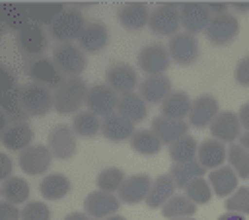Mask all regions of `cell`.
I'll list each match as a JSON object with an SVG mask.
<instances>
[{"label":"cell","mask_w":249,"mask_h":220,"mask_svg":"<svg viewBox=\"0 0 249 220\" xmlns=\"http://www.w3.org/2000/svg\"><path fill=\"white\" fill-rule=\"evenodd\" d=\"M196 160L200 162V165L204 169H216L220 165H224V162L228 160V148L224 146L222 140L216 138H206L200 142L198 146V156Z\"/></svg>","instance_id":"cell-28"},{"label":"cell","mask_w":249,"mask_h":220,"mask_svg":"<svg viewBox=\"0 0 249 220\" xmlns=\"http://www.w3.org/2000/svg\"><path fill=\"white\" fill-rule=\"evenodd\" d=\"M212 16L202 2H183L181 4V25L187 33H200L206 31Z\"/></svg>","instance_id":"cell-19"},{"label":"cell","mask_w":249,"mask_h":220,"mask_svg":"<svg viewBox=\"0 0 249 220\" xmlns=\"http://www.w3.org/2000/svg\"><path fill=\"white\" fill-rule=\"evenodd\" d=\"M0 140L4 144V148L12 150V152H23L25 148H29L35 140V132L31 128V125L27 121L23 123H12L6 130H2Z\"/></svg>","instance_id":"cell-22"},{"label":"cell","mask_w":249,"mask_h":220,"mask_svg":"<svg viewBox=\"0 0 249 220\" xmlns=\"http://www.w3.org/2000/svg\"><path fill=\"white\" fill-rule=\"evenodd\" d=\"M54 156L47 144H31L18 156V165L27 175H47L53 165Z\"/></svg>","instance_id":"cell-7"},{"label":"cell","mask_w":249,"mask_h":220,"mask_svg":"<svg viewBox=\"0 0 249 220\" xmlns=\"http://www.w3.org/2000/svg\"><path fill=\"white\" fill-rule=\"evenodd\" d=\"M169 175L175 181L177 189H185L191 181H195L198 177H204V167L200 165L198 160L185 162V164H173L171 169H169Z\"/></svg>","instance_id":"cell-37"},{"label":"cell","mask_w":249,"mask_h":220,"mask_svg":"<svg viewBox=\"0 0 249 220\" xmlns=\"http://www.w3.org/2000/svg\"><path fill=\"white\" fill-rule=\"evenodd\" d=\"M136 128L134 123L128 121L126 117H123L121 113H111L107 117H103L101 121V134L109 140V142H124L130 140L134 136Z\"/></svg>","instance_id":"cell-21"},{"label":"cell","mask_w":249,"mask_h":220,"mask_svg":"<svg viewBox=\"0 0 249 220\" xmlns=\"http://www.w3.org/2000/svg\"><path fill=\"white\" fill-rule=\"evenodd\" d=\"M78 45L89 55L101 53L109 45V29H107V25L101 23V21H89L82 31V35L78 39Z\"/></svg>","instance_id":"cell-23"},{"label":"cell","mask_w":249,"mask_h":220,"mask_svg":"<svg viewBox=\"0 0 249 220\" xmlns=\"http://www.w3.org/2000/svg\"><path fill=\"white\" fill-rule=\"evenodd\" d=\"M152 183H154V179L148 173H132V175H126V179L121 185L117 195H119L123 204L134 206V204L146 202V197L150 193Z\"/></svg>","instance_id":"cell-15"},{"label":"cell","mask_w":249,"mask_h":220,"mask_svg":"<svg viewBox=\"0 0 249 220\" xmlns=\"http://www.w3.org/2000/svg\"><path fill=\"white\" fill-rule=\"evenodd\" d=\"M47 146L56 160H70L78 152V134L68 125H56L49 132Z\"/></svg>","instance_id":"cell-10"},{"label":"cell","mask_w":249,"mask_h":220,"mask_svg":"<svg viewBox=\"0 0 249 220\" xmlns=\"http://www.w3.org/2000/svg\"><path fill=\"white\" fill-rule=\"evenodd\" d=\"M89 86L82 76L64 78L54 88V111L58 115H76L86 105Z\"/></svg>","instance_id":"cell-1"},{"label":"cell","mask_w":249,"mask_h":220,"mask_svg":"<svg viewBox=\"0 0 249 220\" xmlns=\"http://www.w3.org/2000/svg\"><path fill=\"white\" fill-rule=\"evenodd\" d=\"M126 175L121 167L117 165H109V167H103L99 173H97V179H95V185L97 189L101 191H107V193H119L121 185L124 183Z\"/></svg>","instance_id":"cell-41"},{"label":"cell","mask_w":249,"mask_h":220,"mask_svg":"<svg viewBox=\"0 0 249 220\" xmlns=\"http://www.w3.org/2000/svg\"><path fill=\"white\" fill-rule=\"evenodd\" d=\"M185 195H187L195 204L200 206V204H208V202L212 201V197H214V189H212V185H210L208 179L198 177V179L191 181V183L185 187Z\"/></svg>","instance_id":"cell-43"},{"label":"cell","mask_w":249,"mask_h":220,"mask_svg":"<svg viewBox=\"0 0 249 220\" xmlns=\"http://www.w3.org/2000/svg\"><path fill=\"white\" fill-rule=\"evenodd\" d=\"M226 210L247 216L249 214V187H237V191L226 199Z\"/></svg>","instance_id":"cell-44"},{"label":"cell","mask_w":249,"mask_h":220,"mask_svg":"<svg viewBox=\"0 0 249 220\" xmlns=\"http://www.w3.org/2000/svg\"><path fill=\"white\" fill-rule=\"evenodd\" d=\"M148 27L156 35H177L181 27V4H160L150 12V23Z\"/></svg>","instance_id":"cell-5"},{"label":"cell","mask_w":249,"mask_h":220,"mask_svg":"<svg viewBox=\"0 0 249 220\" xmlns=\"http://www.w3.org/2000/svg\"><path fill=\"white\" fill-rule=\"evenodd\" d=\"M175 220H195L193 216H189V218H175Z\"/></svg>","instance_id":"cell-57"},{"label":"cell","mask_w":249,"mask_h":220,"mask_svg":"<svg viewBox=\"0 0 249 220\" xmlns=\"http://www.w3.org/2000/svg\"><path fill=\"white\" fill-rule=\"evenodd\" d=\"M239 144L249 150V130H243V134H241V138H239Z\"/></svg>","instance_id":"cell-55"},{"label":"cell","mask_w":249,"mask_h":220,"mask_svg":"<svg viewBox=\"0 0 249 220\" xmlns=\"http://www.w3.org/2000/svg\"><path fill=\"white\" fill-rule=\"evenodd\" d=\"M233 12H249V2H233Z\"/></svg>","instance_id":"cell-54"},{"label":"cell","mask_w":249,"mask_h":220,"mask_svg":"<svg viewBox=\"0 0 249 220\" xmlns=\"http://www.w3.org/2000/svg\"><path fill=\"white\" fill-rule=\"evenodd\" d=\"M16 86H18L16 76H14L8 68H0V93L12 90V88H16Z\"/></svg>","instance_id":"cell-48"},{"label":"cell","mask_w":249,"mask_h":220,"mask_svg":"<svg viewBox=\"0 0 249 220\" xmlns=\"http://www.w3.org/2000/svg\"><path fill=\"white\" fill-rule=\"evenodd\" d=\"M119 97L121 95L109 84H95V86H89L86 107H88V111H91L103 119V117L117 111Z\"/></svg>","instance_id":"cell-13"},{"label":"cell","mask_w":249,"mask_h":220,"mask_svg":"<svg viewBox=\"0 0 249 220\" xmlns=\"http://www.w3.org/2000/svg\"><path fill=\"white\" fill-rule=\"evenodd\" d=\"M138 68L146 76H156V74H165V70L171 66V55L169 49L161 43H148L146 47L140 49L136 56Z\"/></svg>","instance_id":"cell-6"},{"label":"cell","mask_w":249,"mask_h":220,"mask_svg":"<svg viewBox=\"0 0 249 220\" xmlns=\"http://www.w3.org/2000/svg\"><path fill=\"white\" fill-rule=\"evenodd\" d=\"M237 117H239V121H241L243 130H249V101H247V103H243V105L239 107Z\"/></svg>","instance_id":"cell-51"},{"label":"cell","mask_w":249,"mask_h":220,"mask_svg":"<svg viewBox=\"0 0 249 220\" xmlns=\"http://www.w3.org/2000/svg\"><path fill=\"white\" fill-rule=\"evenodd\" d=\"M204 33L212 45H218V47L230 45L239 35V19L231 12H226L222 16H214Z\"/></svg>","instance_id":"cell-9"},{"label":"cell","mask_w":249,"mask_h":220,"mask_svg":"<svg viewBox=\"0 0 249 220\" xmlns=\"http://www.w3.org/2000/svg\"><path fill=\"white\" fill-rule=\"evenodd\" d=\"M208 128H210L212 138L222 140V142H231V144L239 142V138L243 134L241 121H239L237 113H233V111H220Z\"/></svg>","instance_id":"cell-18"},{"label":"cell","mask_w":249,"mask_h":220,"mask_svg":"<svg viewBox=\"0 0 249 220\" xmlns=\"http://www.w3.org/2000/svg\"><path fill=\"white\" fill-rule=\"evenodd\" d=\"M175 189H177V185H175V181L171 179L169 173L158 175V177L154 179L152 187H150L148 197H146V206L152 208V210H154V208H161V206L175 195Z\"/></svg>","instance_id":"cell-29"},{"label":"cell","mask_w":249,"mask_h":220,"mask_svg":"<svg viewBox=\"0 0 249 220\" xmlns=\"http://www.w3.org/2000/svg\"><path fill=\"white\" fill-rule=\"evenodd\" d=\"M233 78L239 86H249V55H245L237 60L235 70H233Z\"/></svg>","instance_id":"cell-46"},{"label":"cell","mask_w":249,"mask_h":220,"mask_svg":"<svg viewBox=\"0 0 249 220\" xmlns=\"http://www.w3.org/2000/svg\"><path fill=\"white\" fill-rule=\"evenodd\" d=\"M171 80L165 74H156V76H146L140 82V95L144 97L146 103H160L171 93Z\"/></svg>","instance_id":"cell-26"},{"label":"cell","mask_w":249,"mask_h":220,"mask_svg":"<svg viewBox=\"0 0 249 220\" xmlns=\"http://www.w3.org/2000/svg\"><path fill=\"white\" fill-rule=\"evenodd\" d=\"M208 181H210V185H212L216 197L228 199L231 193L237 191L239 175L235 173V169H233L231 165H220V167H216V169H210Z\"/></svg>","instance_id":"cell-25"},{"label":"cell","mask_w":249,"mask_h":220,"mask_svg":"<svg viewBox=\"0 0 249 220\" xmlns=\"http://www.w3.org/2000/svg\"><path fill=\"white\" fill-rule=\"evenodd\" d=\"M206 4V8H208V12H210V16L214 18V16H222V14H226V12H230V4H226V2H204Z\"/></svg>","instance_id":"cell-50"},{"label":"cell","mask_w":249,"mask_h":220,"mask_svg":"<svg viewBox=\"0 0 249 220\" xmlns=\"http://www.w3.org/2000/svg\"><path fill=\"white\" fill-rule=\"evenodd\" d=\"M25 74L31 78V82L41 84V86H47L51 90H54L64 80L62 74H60V70L53 62V58H47V56L27 58L25 60Z\"/></svg>","instance_id":"cell-12"},{"label":"cell","mask_w":249,"mask_h":220,"mask_svg":"<svg viewBox=\"0 0 249 220\" xmlns=\"http://www.w3.org/2000/svg\"><path fill=\"white\" fill-rule=\"evenodd\" d=\"M105 220H126V218L121 216V214H113V216H109V218H105Z\"/></svg>","instance_id":"cell-56"},{"label":"cell","mask_w":249,"mask_h":220,"mask_svg":"<svg viewBox=\"0 0 249 220\" xmlns=\"http://www.w3.org/2000/svg\"><path fill=\"white\" fill-rule=\"evenodd\" d=\"M64 220H95V218H91L88 212H70V214H66L64 216Z\"/></svg>","instance_id":"cell-53"},{"label":"cell","mask_w":249,"mask_h":220,"mask_svg":"<svg viewBox=\"0 0 249 220\" xmlns=\"http://www.w3.org/2000/svg\"><path fill=\"white\" fill-rule=\"evenodd\" d=\"M191 105H193V99L189 97L187 92H183V90H173V92L161 101V115L171 117V119L187 121V119H189V113H191Z\"/></svg>","instance_id":"cell-32"},{"label":"cell","mask_w":249,"mask_h":220,"mask_svg":"<svg viewBox=\"0 0 249 220\" xmlns=\"http://www.w3.org/2000/svg\"><path fill=\"white\" fill-rule=\"evenodd\" d=\"M21 220H51V208L43 201H29L21 208Z\"/></svg>","instance_id":"cell-45"},{"label":"cell","mask_w":249,"mask_h":220,"mask_svg":"<svg viewBox=\"0 0 249 220\" xmlns=\"http://www.w3.org/2000/svg\"><path fill=\"white\" fill-rule=\"evenodd\" d=\"M21 95H23V105L29 117H43L49 111L54 109V90L29 82L21 86Z\"/></svg>","instance_id":"cell-4"},{"label":"cell","mask_w":249,"mask_h":220,"mask_svg":"<svg viewBox=\"0 0 249 220\" xmlns=\"http://www.w3.org/2000/svg\"><path fill=\"white\" fill-rule=\"evenodd\" d=\"M0 193H2V201H8V202H12V204L18 206V204L29 202L27 199H29L31 189H29V183L23 177L12 175V177H8V179L2 181Z\"/></svg>","instance_id":"cell-35"},{"label":"cell","mask_w":249,"mask_h":220,"mask_svg":"<svg viewBox=\"0 0 249 220\" xmlns=\"http://www.w3.org/2000/svg\"><path fill=\"white\" fill-rule=\"evenodd\" d=\"M189 123L187 121H181V119H171V117H165V115H158L154 121H152V130L160 136V140L167 146L175 144L177 140H181L183 136L189 134Z\"/></svg>","instance_id":"cell-20"},{"label":"cell","mask_w":249,"mask_h":220,"mask_svg":"<svg viewBox=\"0 0 249 220\" xmlns=\"http://www.w3.org/2000/svg\"><path fill=\"white\" fill-rule=\"evenodd\" d=\"M121 208V199L115 193H107L101 189H95L86 195L84 199V212H88L95 220H105L113 214H117Z\"/></svg>","instance_id":"cell-11"},{"label":"cell","mask_w":249,"mask_h":220,"mask_svg":"<svg viewBox=\"0 0 249 220\" xmlns=\"http://www.w3.org/2000/svg\"><path fill=\"white\" fill-rule=\"evenodd\" d=\"M72 191V181L68 179V175L54 171V173H47L43 175V179L39 181V193L43 199L47 201H60L64 199L68 193Z\"/></svg>","instance_id":"cell-27"},{"label":"cell","mask_w":249,"mask_h":220,"mask_svg":"<svg viewBox=\"0 0 249 220\" xmlns=\"http://www.w3.org/2000/svg\"><path fill=\"white\" fill-rule=\"evenodd\" d=\"M167 49H169L171 60L179 66H193L200 56V45H198L196 35L187 33V31L169 37Z\"/></svg>","instance_id":"cell-8"},{"label":"cell","mask_w":249,"mask_h":220,"mask_svg":"<svg viewBox=\"0 0 249 220\" xmlns=\"http://www.w3.org/2000/svg\"><path fill=\"white\" fill-rule=\"evenodd\" d=\"M150 12L146 4L142 2H130L119 8L117 12V19L119 23L128 29V31H140L142 27H146L150 23Z\"/></svg>","instance_id":"cell-24"},{"label":"cell","mask_w":249,"mask_h":220,"mask_svg":"<svg viewBox=\"0 0 249 220\" xmlns=\"http://www.w3.org/2000/svg\"><path fill=\"white\" fill-rule=\"evenodd\" d=\"M117 113H121L123 117H126L128 121H132L134 125L144 121L148 117V103L144 101V97L136 92L132 93H124L119 97V105H117Z\"/></svg>","instance_id":"cell-33"},{"label":"cell","mask_w":249,"mask_h":220,"mask_svg":"<svg viewBox=\"0 0 249 220\" xmlns=\"http://www.w3.org/2000/svg\"><path fill=\"white\" fill-rule=\"evenodd\" d=\"M228 162L239 175V179H249V150L239 142H233L228 148Z\"/></svg>","instance_id":"cell-42"},{"label":"cell","mask_w":249,"mask_h":220,"mask_svg":"<svg viewBox=\"0 0 249 220\" xmlns=\"http://www.w3.org/2000/svg\"><path fill=\"white\" fill-rule=\"evenodd\" d=\"M0 19L2 23L19 33L23 27H27L31 23V16H29V4L23 2H16V4H2L0 6Z\"/></svg>","instance_id":"cell-30"},{"label":"cell","mask_w":249,"mask_h":220,"mask_svg":"<svg viewBox=\"0 0 249 220\" xmlns=\"http://www.w3.org/2000/svg\"><path fill=\"white\" fill-rule=\"evenodd\" d=\"M220 113V103L214 95L210 93H202L198 97L193 99V105H191V113H189V125L195 127V128H204V127H210L212 121L218 117Z\"/></svg>","instance_id":"cell-17"},{"label":"cell","mask_w":249,"mask_h":220,"mask_svg":"<svg viewBox=\"0 0 249 220\" xmlns=\"http://www.w3.org/2000/svg\"><path fill=\"white\" fill-rule=\"evenodd\" d=\"M196 208H198V204H195V202L183 193V195H173L160 210H161V214H163L165 218L175 220V218H189V216H193V214L196 212Z\"/></svg>","instance_id":"cell-38"},{"label":"cell","mask_w":249,"mask_h":220,"mask_svg":"<svg viewBox=\"0 0 249 220\" xmlns=\"http://www.w3.org/2000/svg\"><path fill=\"white\" fill-rule=\"evenodd\" d=\"M64 10H66V6L60 2H29L31 23H37L41 27L43 25L51 27Z\"/></svg>","instance_id":"cell-34"},{"label":"cell","mask_w":249,"mask_h":220,"mask_svg":"<svg viewBox=\"0 0 249 220\" xmlns=\"http://www.w3.org/2000/svg\"><path fill=\"white\" fill-rule=\"evenodd\" d=\"M0 220H21V210H18L16 204L2 201L0 202Z\"/></svg>","instance_id":"cell-47"},{"label":"cell","mask_w":249,"mask_h":220,"mask_svg":"<svg viewBox=\"0 0 249 220\" xmlns=\"http://www.w3.org/2000/svg\"><path fill=\"white\" fill-rule=\"evenodd\" d=\"M198 146H200V142L195 136L187 134V136H183L181 140H177L175 144L169 146V158H171L173 164L193 162L198 156Z\"/></svg>","instance_id":"cell-39"},{"label":"cell","mask_w":249,"mask_h":220,"mask_svg":"<svg viewBox=\"0 0 249 220\" xmlns=\"http://www.w3.org/2000/svg\"><path fill=\"white\" fill-rule=\"evenodd\" d=\"M12 169H14V164H12V158L8 154H0V179H8L12 177Z\"/></svg>","instance_id":"cell-49"},{"label":"cell","mask_w":249,"mask_h":220,"mask_svg":"<svg viewBox=\"0 0 249 220\" xmlns=\"http://www.w3.org/2000/svg\"><path fill=\"white\" fill-rule=\"evenodd\" d=\"M0 109L10 117L12 123H23L29 119L25 105H23V95H21V86L18 84L16 88L0 93Z\"/></svg>","instance_id":"cell-31"},{"label":"cell","mask_w":249,"mask_h":220,"mask_svg":"<svg viewBox=\"0 0 249 220\" xmlns=\"http://www.w3.org/2000/svg\"><path fill=\"white\" fill-rule=\"evenodd\" d=\"M51 58L64 78L82 76V72L88 66V53L80 45H74V43H58L53 49Z\"/></svg>","instance_id":"cell-2"},{"label":"cell","mask_w":249,"mask_h":220,"mask_svg":"<svg viewBox=\"0 0 249 220\" xmlns=\"http://www.w3.org/2000/svg\"><path fill=\"white\" fill-rule=\"evenodd\" d=\"M105 84L119 95L132 93L138 88V70L128 62H115L105 70Z\"/></svg>","instance_id":"cell-14"},{"label":"cell","mask_w":249,"mask_h":220,"mask_svg":"<svg viewBox=\"0 0 249 220\" xmlns=\"http://www.w3.org/2000/svg\"><path fill=\"white\" fill-rule=\"evenodd\" d=\"M128 142H130V148L142 156H156L163 148V142L152 128H138Z\"/></svg>","instance_id":"cell-36"},{"label":"cell","mask_w":249,"mask_h":220,"mask_svg":"<svg viewBox=\"0 0 249 220\" xmlns=\"http://www.w3.org/2000/svg\"><path fill=\"white\" fill-rule=\"evenodd\" d=\"M218 220H247V218H245V214H239V212H230V210H226L224 214H220V216H218Z\"/></svg>","instance_id":"cell-52"},{"label":"cell","mask_w":249,"mask_h":220,"mask_svg":"<svg viewBox=\"0 0 249 220\" xmlns=\"http://www.w3.org/2000/svg\"><path fill=\"white\" fill-rule=\"evenodd\" d=\"M86 25H88V21H86L82 10L72 6V8H66L56 18V21L49 27V33L58 43H74L76 39H80Z\"/></svg>","instance_id":"cell-3"},{"label":"cell","mask_w":249,"mask_h":220,"mask_svg":"<svg viewBox=\"0 0 249 220\" xmlns=\"http://www.w3.org/2000/svg\"><path fill=\"white\" fill-rule=\"evenodd\" d=\"M101 117L91 113V111H80L72 117V128L78 136H84V138H89V136H95L97 132H101Z\"/></svg>","instance_id":"cell-40"},{"label":"cell","mask_w":249,"mask_h":220,"mask_svg":"<svg viewBox=\"0 0 249 220\" xmlns=\"http://www.w3.org/2000/svg\"><path fill=\"white\" fill-rule=\"evenodd\" d=\"M18 47L27 58H37L49 49V37L41 25L29 23L18 33Z\"/></svg>","instance_id":"cell-16"}]
</instances>
